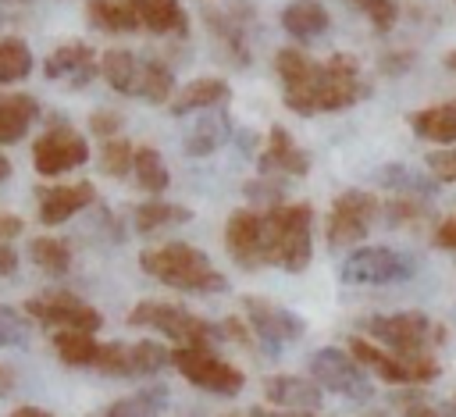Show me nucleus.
<instances>
[{
  "mask_svg": "<svg viewBox=\"0 0 456 417\" xmlns=\"http://www.w3.org/2000/svg\"><path fill=\"white\" fill-rule=\"evenodd\" d=\"M25 317H32L36 324L43 328H53V331H100L103 317L100 310H93L86 299H78L75 292H43V296H32L25 299Z\"/></svg>",
  "mask_w": 456,
  "mask_h": 417,
  "instance_id": "nucleus-8",
  "label": "nucleus"
},
{
  "mask_svg": "<svg viewBox=\"0 0 456 417\" xmlns=\"http://www.w3.org/2000/svg\"><path fill=\"white\" fill-rule=\"evenodd\" d=\"M89 160V143L82 132H75L68 121L50 125V132H43L32 143V168L46 178H57L64 171H75L78 164Z\"/></svg>",
  "mask_w": 456,
  "mask_h": 417,
  "instance_id": "nucleus-14",
  "label": "nucleus"
},
{
  "mask_svg": "<svg viewBox=\"0 0 456 417\" xmlns=\"http://www.w3.org/2000/svg\"><path fill=\"white\" fill-rule=\"evenodd\" d=\"M435 246L438 249H456V214L442 217V225L435 228Z\"/></svg>",
  "mask_w": 456,
  "mask_h": 417,
  "instance_id": "nucleus-42",
  "label": "nucleus"
},
{
  "mask_svg": "<svg viewBox=\"0 0 456 417\" xmlns=\"http://www.w3.org/2000/svg\"><path fill=\"white\" fill-rule=\"evenodd\" d=\"M310 378L321 388L338 392V396H346L353 403H367L374 396V385H370L367 371L349 353H342L338 346H324V349H317L310 356Z\"/></svg>",
  "mask_w": 456,
  "mask_h": 417,
  "instance_id": "nucleus-10",
  "label": "nucleus"
},
{
  "mask_svg": "<svg viewBox=\"0 0 456 417\" xmlns=\"http://www.w3.org/2000/svg\"><path fill=\"white\" fill-rule=\"evenodd\" d=\"M14 271H18V253L7 242H0V274H14Z\"/></svg>",
  "mask_w": 456,
  "mask_h": 417,
  "instance_id": "nucleus-46",
  "label": "nucleus"
},
{
  "mask_svg": "<svg viewBox=\"0 0 456 417\" xmlns=\"http://www.w3.org/2000/svg\"><path fill=\"white\" fill-rule=\"evenodd\" d=\"M93 64H96V57H93V50H89L86 43H64V46H57V50L46 53V61H43V75L53 78V82L75 75L71 82L82 86V82H89V78L96 75Z\"/></svg>",
  "mask_w": 456,
  "mask_h": 417,
  "instance_id": "nucleus-22",
  "label": "nucleus"
},
{
  "mask_svg": "<svg viewBox=\"0 0 456 417\" xmlns=\"http://www.w3.org/2000/svg\"><path fill=\"white\" fill-rule=\"evenodd\" d=\"M349 356L360 367L374 371L388 385H424V381H435L438 378V364L431 356H424V360H403V356H395L388 349H378L367 339H356V335L349 339Z\"/></svg>",
  "mask_w": 456,
  "mask_h": 417,
  "instance_id": "nucleus-13",
  "label": "nucleus"
},
{
  "mask_svg": "<svg viewBox=\"0 0 456 417\" xmlns=\"http://www.w3.org/2000/svg\"><path fill=\"white\" fill-rule=\"evenodd\" d=\"M185 221H192V210L182 207V203L150 200V203H139V207H135V228H139V232H157V228L185 225Z\"/></svg>",
  "mask_w": 456,
  "mask_h": 417,
  "instance_id": "nucleus-30",
  "label": "nucleus"
},
{
  "mask_svg": "<svg viewBox=\"0 0 456 417\" xmlns=\"http://www.w3.org/2000/svg\"><path fill=\"white\" fill-rule=\"evenodd\" d=\"M11 175V164H7V157H0V182Z\"/></svg>",
  "mask_w": 456,
  "mask_h": 417,
  "instance_id": "nucleus-50",
  "label": "nucleus"
},
{
  "mask_svg": "<svg viewBox=\"0 0 456 417\" xmlns=\"http://www.w3.org/2000/svg\"><path fill=\"white\" fill-rule=\"evenodd\" d=\"M0 4H18L21 7V4H32V0H0Z\"/></svg>",
  "mask_w": 456,
  "mask_h": 417,
  "instance_id": "nucleus-51",
  "label": "nucleus"
},
{
  "mask_svg": "<svg viewBox=\"0 0 456 417\" xmlns=\"http://www.w3.org/2000/svg\"><path fill=\"white\" fill-rule=\"evenodd\" d=\"M249 7L239 11H203L207 29L214 32V39L232 53L235 64H249V46H246V29H249Z\"/></svg>",
  "mask_w": 456,
  "mask_h": 417,
  "instance_id": "nucleus-21",
  "label": "nucleus"
},
{
  "mask_svg": "<svg viewBox=\"0 0 456 417\" xmlns=\"http://www.w3.org/2000/svg\"><path fill=\"white\" fill-rule=\"evenodd\" d=\"M96 200V189L89 182H71V185H43L39 189V221L43 225H61L86 210Z\"/></svg>",
  "mask_w": 456,
  "mask_h": 417,
  "instance_id": "nucleus-19",
  "label": "nucleus"
},
{
  "mask_svg": "<svg viewBox=\"0 0 456 417\" xmlns=\"http://www.w3.org/2000/svg\"><path fill=\"white\" fill-rule=\"evenodd\" d=\"M314 253V207L281 203L264 210V264L299 274Z\"/></svg>",
  "mask_w": 456,
  "mask_h": 417,
  "instance_id": "nucleus-3",
  "label": "nucleus"
},
{
  "mask_svg": "<svg viewBox=\"0 0 456 417\" xmlns=\"http://www.w3.org/2000/svg\"><path fill=\"white\" fill-rule=\"evenodd\" d=\"M139 29L153 36H189V14L178 0H125Z\"/></svg>",
  "mask_w": 456,
  "mask_h": 417,
  "instance_id": "nucleus-20",
  "label": "nucleus"
},
{
  "mask_svg": "<svg viewBox=\"0 0 456 417\" xmlns=\"http://www.w3.org/2000/svg\"><path fill=\"white\" fill-rule=\"evenodd\" d=\"M11 417H50L46 410H39V406H18Z\"/></svg>",
  "mask_w": 456,
  "mask_h": 417,
  "instance_id": "nucleus-48",
  "label": "nucleus"
},
{
  "mask_svg": "<svg viewBox=\"0 0 456 417\" xmlns=\"http://www.w3.org/2000/svg\"><path fill=\"white\" fill-rule=\"evenodd\" d=\"M403 417H438V410H435V406H428L424 399H413V403H406V406H403Z\"/></svg>",
  "mask_w": 456,
  "mask_h": 417,
  "instance_id": "nucleus-45",
  "label": "nucleus"
},
{
  "mask_svg": "<svg viewBox=\"0 0 456 417\" xmlns=\"http://www.w3.org/2000/svg\"><path fill=\"white\" fill-rule=\"evenodd\" d=\"M353 4L370 18V25H374L378 32H388V29L395 25V18H399L395 0H353Z\"/></svg>",
  "mask_w": 456,
  "mask_h": 417,
  "instance_id": "nucleus-39",
  "label": "nucleus"
},
{
  "mask_svg": "<svg viewBox=\"0 0 456 417\" xmlns=\"http://www.w3.org/2000/svg\"><path fill=\"white\" fill-rule=\"evenodd\" d=\"M249 417H314V413H303V410H264V406H253Z\"/></svg>",
  "mask_w": 456,
  "mask_h": 417,
  "instance_id": "nucleus-47",
  "label": "nucleus"
},
{
  "mask_svg": "<svg viewBox=\"0 0 456 417\" xmlns=\"http://www.w3.org/2000/svg\"><path fill=\"white\" fill-rule=\"evenodd\" d=\"M274 71L281 78L285 107L299 118L346 110L360 96H367V86L360 82V64L349 53H331L328 61H314L299 46H281L274 53Z\"/></svg>",
  "mask_w": 456,
  "mask_h": 417,
  "instance_id": "nucleus-1",
  "label": "nucleus"
},
{
  "mask_svg": "<svg viewBox=\"0 0 456 417\" xmlns=\"http://www.w3.org/2000/svg\"><path fill=\"white\" fill-rule=\"evenodd\" d=\"M164 410H167V388L153 385V388H139V392L110 403L96 417H164Z\"/></svg>",
  "mask_w": 456,
  "mask_h": 417,
  "instance_id": "nucleus-28",
  "label": "nucleus"
},
{
  "mask_svg": "<svg viewBox=\"0 0 456 417\" xmlns=\"http://www.w3.org/2000/svg\"><path fill=\"white\" fill-rule=\"evenodd\" d=\"M28 257L36 267H43L46 274H68L71 267V246L64 239H50V235H39L28 242Z\"/></svg>",
  "mask_w": 456,
  "mask_h": 417,
  "instance_id": "nucleus-34",
  "label": "nucleus"
},
{
  "mask_svg": "<svg viewBox=\"0 0 456 417\" xmlns=\"http://www.w3.org/2000/svg\"><path fill=\"white\" fill-rule=\"evenodd\" d=\"M360 328L367 335H374L378 342L388 346V353L403 356V360H424L431 356V346L445 342V328L435 324L428 314L420 310H403V314H374L363 317Z\"/></svg>",
  "mask_w": 456,
  "mask_h": 417,
  "instance_id": "nucleus-5",
  "label": "nucleus"
},
{
  "mask_svg": "<svg viewBox=\"0 0 456 417\" xmlns=\"http://www.w3.org/2000/svg\"><path fill=\"white\" fill-rule=\"evenodd\" d=\"M132 171H135V178H139V189H146V192H164L167 182H171V171H167L164 157H160L153 146H139V150H135Z\"/></svg>",
  "mask_w": 456,
  "mask_h": 417,
  "instance_id": "nucleus-33",
  "label": "nucleus"
},
{
  "mask_svg": "<svg viewBox=\"0 0 456 417\" xmlns=\"http://www.w3.org/2000/svg\"><path fill=\"white\" fill-rule=\"evenodd\" d=\"M128 324L132 328H157V331L171 335L178 346H210V342L224 339L221 324L196 317L178 303H160V299H139L128 310Z\"/></svg>",
  "mask_w": 456,
  "mask_h": 417,
  "instance_id": "nucleus-6",
  "label": "nucleus"
},
{
  "mask_svg": "<svg viewBox=\"0 0 456 417\" xmlns=\"http://www.w3.org/2000/svg\"><path fill=\"white\" fill-rule=\"evenodd\" d=\"M232 100V86L224 78H214V75H203V78H192L189 86L178 89V96L167 103L171 114H189V110H203V107H224Z\"/></svg>",
  "mask_w": 456,
  "mask_h": 417,
  "instance_id": "nucleus-23",
  "label": "nucleus"
},
{
  "mask_svg": "<svg viewBox=\"0 0 456 417\" xmlns=\"http://www.w3.org/2000/svg\"><path fill=\"white\" fill-rule=\"evenodd\" d=\"M374 182H381L385 189H399V192H417V196H428V192H435V178H424V175H417V171H410V168H403V164H392V168H381L378 175H374Z\"/></svg>",
  "mask_w": 456,
  "mask_h": 417,
  "instance_id": "nucleus-35",
  "label": "nucleus"
},
{
  "mask_svg": "<svg viewBox=\"0 0 456 417\" xmlns=\"http://www.w3.org/2000/svg\"><path fill=\"white\" fill-rule=\"evenodd\" d=\"M139 267L157 278L160 285H171L178 292H200V296H210V292H224L228 289V278L210 264V257L189 242H164V246H153V249H142L139 253Z\"/></svg>",
  "mask_w": 456,
  "mask_h": 417,
  "instance_id": "nucleus-2",
  "label": "nucleus"
},
{
  "mask_svg": "<svg viewBox=\"0 0 456 417\" xmlns=\"http://www.w3.org/2000/svg\"><path fill=\"white\" fill-rule=\"evenodd\" d=\"M445 68L456 75V50H449V53H445Z\"/></svg>",
  "mask_w": 456,
  "mask_h": 417,
  "instance_id": "nucleus-49",
  "label": "nucleus"
},
{
  "mask_svg": "<svg viewBox=\"0 0 456 417\" xmlns=\"http://www.w3.org/2000/svg\"><path fill=\"white\" fill-rule=\"evenodd\" d=\"M242 310H246V321H249V331L267 346V349H281L296 339H303L306 331V321L271 299H260V296H242Z\"/></svg>",
  "mask_w": 456,
  "mask_h": 417,
  "instance_id": "nucleus-15",
  "label": "nucleus"
},
{
  "mask_svg": "<svg viewBox=\"0 0 456 417\" xmlns=\"http://www.w3.org/2000/svg\"><path fill=\"white\" fill-rule=\"evenodd\" d=\"M242 192L249 196V203H256V210L260 207H281L285 203V185L278 182V178H249L246 185H242Z\"/></svg>",
  "mask_w": 456,
  "mask_h": 417,
  "instance_id": "nucleus-37",
  "label": "nucleus"
},
{
  "mask_svg": "<svg viewBox=\"0 0 456 417\" xmlns=\"http://www.w3.org/2000/svg\"><path fill=\"white\" fill-rule=\"evenodd\" d=\"M86 14L100 32H135L139 29V21L125 0H89Z\"/></svg>",
  "mask_w": 456,
  "mask_h": 417,
  "instance_id": "nucleus-29",
  "label": "nucleus"
},
{
  "mask_svg": "<svg viewBox=\"0 0 456 417\" xmlns=\"http://www.w3.org/2000/svg\"><path fill=\"white\" fill-rule=\"evenodd\" d=\"M171 364V349L160 346V342H100L96 349V360L93 367L103 371V374H118V378H146V374H157Z\"/></svg>",
  "mask_w": 456,
  "mask_h": 417,
  "instance_id": "nucleus-12",
  "label": "nucleus"
},
{
  "mask_svg": "<svg viewBox=\"0 0 456 417\" xmlns=\"http://www.w3.org/2000/svg\"><path fill=\"white\" fill-rule=\"evenodd\" d=\"M264 396L278 410H303V413H314L321 406V399H324L321 385L314 378H299V374H271V378H264Z\"/></svg>",
  "mask_w": 456,
  "mask_h": 417,
  "instance_id": "nucleus-18",
  "label": "nucleus"
},
{
  "mask_svg": "<svg viewBox=\"0 0 456 417\" xmlns=\"http://www.w3.org/2000/svg\"><path fill=\"white\" fill-rule=\"evenodd\" d=\"M132 157H135V150H132L128 139H121V135L103 139V150H100V171L110 175V178H125V175L132 171Z\"/></svg>",
  "mask_w": 456,
  "mask_h": 417,
  "instance_id": "nucleus-36",
  "label": "nucleus"
},
{
  "mask_svg": "<svg viewBox=\"0 0 456 417\" xmlns=\"http://www.w3.org/2000/svg\"><path fill=\"white\" fill-rule=\"evenodd\" d=\"M25 342H28V317L0 303V346H25Z\"/></svg>",
  "mask_w": 456,
  "mask_h": 417,
  "instance_id": "nucleus-38",
  "label": "nucleus"
},
{
  "mask_svg": "<svg viewBox=\"0 0 456 417\" xmlns=\"http://www.w3.org/2000/svg\"><path fill=\"white\" fill-rule=\"evenodd\" d=\"M0 21H4V18H0Z\"/></svg>",
  "mask_w": 456,
  "mask_h": 417,
  "instance_id": "nucleus-53",
  "label": "nucleus"
},
{
  "mask_svg": "<svg viewBox=\"0 0 456 417\" xmlns=\"http://www.w3.org/2000/svg\"><path fill=\"white\" fill-rule=\"evenodd\" d=\"M53 349L68 367H93L100 342L89 331H53Z\"/></svg>",
  "mask_w": 456,
  "mask_h": 417,
  "instance_id": "nucleus-32",
  "label": "nucleus"
},
{
  "mask_svg": "<svg viewBox=\"0 0 456 417\" xmlns=\"http://www.w3.org/2000/svg\"><path fill=\"white\" fill-rule=\"evenodd\" d=\"M224 246L239 267H260L264 264V210L256 207L232 210L224 225Z\"/></svg>",
  "mask_w": 456,
  "mask_h": 417,
  "instance_id": "nucleus-16",
  "label": "nucleus"
},
{
  "mask_svg": "<svg viewBox=\"0 0 456 417\" xmlns=\"http://www.w3.org/2000/svg\"><path fill=\"white\" fill-rule=\"evenodd\" d=\"M338 274L346 285H392L413 274V257L388 249V246H363L342 260Z\"/></svg>",
  "mask_w": 456,
  "mask_h": 417,
  "instance_id": "nucleus-11",
  "label": "nucleus"
},
{
  "mask_svg": "<svg viewBox=\"0 0 456 417\" xmlns=\"http://www.w3.org/2000/svg\"><path fill=\"white\" fill-rule=\"evenodd\" d=\"M328 11L317 4V0H292L285 11H281V29L292 36V39H299V43H306V39H317L324 29H328Z\"/></svg>",
  "mask_w": 456,
  "mask_h": 417,
  "instance_id": "nucleus-26",
  "label": "nucleus"
},
{
  "mask_svg": "<svg viewBox=\"0 0 456 417\" xmlns=\"http://www.w3.org/2000/svg\"><path fill=\"white\" fill-rule=\"evenodd\" d=\"M21 217H14V214H0V242H11L14 235H21Z\"/></svg>",
  "mask_w": 456,
  "mask_h": 417,
  "instance_id": "nucleus-44",
  "label": "nucleus"
},
{
  "mask_svg": "<svg viewBox=\"0 0 456 417\" xmlns=\"http://www.w3.org/2000/svg\"><path fill=\"white\" fill-rule=\"evenodd\" d=\"M435 182H456V150H435L424 157Z\"/></svg>",
  "mask_w": 456,
  "mask_h": 417,
  "instance_id": "nucleus-40",
  "label": "nucleus"
},
{
  "mask_svg": "<svg viewBox=\"0 0 456 417\" xmlns=\"http://www.w3.org/2000/svg\"><path fill=\"white\" fill-rule=\"evenodd\" d=\"M100 75L114 93L125 96H142L150 103H167L175 75L164 61L157 57H139L132 50H107L100 57Z\"/></svg>",
  "mask_w": 456,
  "mask_h": 417,
  "instance_id": "nucleus-4",
  "label": "nucleus"
},
{
  "mask_svg": "<svg viewBox=\"0 0 456 417\" xmlns=\"http://www.w3.org/2000/svg\"><path fill=\"white\" fill-rule=\"evenodd\" d=\"M39 118V103L25 93H11V96H0V143H18L28 125Z\"/></svg>",
  "mask_w": 456,
  "mask_h": 417,
  "instance_id": "nucleus-27",
  "label": "nucleus"
},
{
  "mask_svg": "<svg viewBox=\"0 0 456 417\" xmlns=\"http://www.w3.org/2000/svg\"><path fill=\"white\" fill-rule=\"evenodd\" d=\"M256 164H260V171H267V175H292V178H303V175L310 171V153L289 135V128L271 125L267 146L260 150Z\"/></svg>",
  "mask_w": 456,
  "mask_h": 417,
  "instance_id": "nucleus-17",
  "label": "nucleus"
},
{
  "mask_svg": "<svg viewBox=\"0 0 456 417\" xmlns=\"http://www.w3.org/2000/svg\"><path fill=\"white\" fill-rule=\"evenodd\" d=\"M378 210H381V203L367 189H346V192H338L335 203H331V210H328V225H324L328 246L342 249V246L360 242L370 232V221L378 217Z\"/></svg>",
  "mask_w": 456,
  "mask_h": 417,
  "instance_id": "nucleus-9",
  "label": "nucleus"
},
{
  "mask_svg": "<svg viewBox=\"0 0 456 417\" xmlns=\"http://www.w3.org/2000/svg\"><path fill=\"white\" fill-rule=\"evenodd\" d=\"M32 71V50L21 36H0V82H21Z\"/></svg>",
  "mask_w": 456,
  "mask_h": 417,
  "instance_id": "nucleus-31",
  "label": "nucleus"
},
{
  "mask_svg": "<svg viewBox=\"0 0 456 417\" xmlns=\"http://www.w3.org/2000/svg\"><path fill=\"white\" fill-rule=\"evenodd\" d=\"M171 364L185 381H192L196 388H207L214 396H235L246 385V374L235 364L221 360L210 346H178V349H171Z\"/></svg>",
  "mask_w": 456,
  "mask_h": 417,
  "instance_id": "nucleus-7",
  "label": "nucleus"
},
{
  "mask_svg": "<svg viewBox=\"0 0 456 417\" xmlns=\"http://www.w3.org/2000/svg\"><path fill=\"white\" fill-rule=\"evenodd\" d=\"M406 125L413 128V135L449 146V143H456V100L435 103V107H424V110H413L406 118Z\"/></svg>",
  "mask_w": 456,
  "mask_h": 417,
  "instance_id": "nucleus-24",
  "label": "nucleus"
},
{
  "mask_svg": "<svg viewBox=\"0 0 456 417\" xmlns=\"http://www.w3.org/2000/svg\"><path fill=\"white\" fill-rule=\"evenodd\" d=\"M228 135H232V114L217 107L210 118L196 121V125L185 132V153H189V157H207V153L221 150V146L228 143Z\"/></svg>",
  "mask_w": 456,
  "mask_h": 417,
  "instance_id": "nucleus-25",
  "label": "nucleus"
},
{
  "mask_svg": "<svg viewBox=\"0 0 456 417\" xmlns=\"http://www.w3.org/2000/svg\"><path fill=\"white\" fill-rule=\"evenodd\" d=\"M89 132H96L100 139H114V132H121V114L114 110H96L89 118Z\"/></svg>",
  "mask_w": 456,
  "mask_h": 417,
  "instance_id": "nucleus-41",
  "label": "nucleus"
},
{
  "mask_svg": "<svg viewBox=\"0 0 456 417\" xmlns=\"http://www.w3.org/2000/svg\"><path fill=\"white\" fill-rule=\"evenodd\" d=\"M413 64V53H385L381 57V71L385 75H403Z\"/></svg>",
  "mask_w": 456,
  "mask_h": 417,
  "instance_id": "nucleus-43",
  "label": "nucleus"
},
{
  "mask_svg": "<svg viewBox=\"0 0 456 417\" xmlns=\"http://www.w3.org/2000/svg\"><path fill=\"white\" fill-rule=\"evenodd\" d=\"M367 417H385V413H367Z\"/></svg>",
  "mask_w": 456,
  "mask_h": 417,
  "instance_id": "nucleus-52",
  "label": "nucleus"
}]
</instances>
